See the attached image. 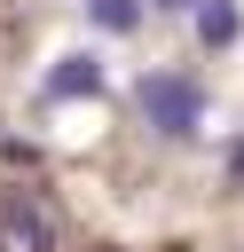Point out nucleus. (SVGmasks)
<instances>
[{"mask_svg":"<svg viewBox=\"0 0 244 252\" xmlns=\"http://www.w3.org/2000/svg\"><path fill=\"white\" fill-rule=\"evenodd\" d=\"M134 102H142V118H150L157 142H189L205 126V79L197 71H142Z\"/></svg>","mask_w":244,"mask_h":252,"instance_id":"obj_1","label":"nucleus"},{"mask_svg":"<svg viewBox=\"0 0 244 252\" xmlns=\"http://www.w3.org/2000/svg\"><path fill=\"white\" fill-rule=\"evenodd\" d=\"M0 252H55V213L39 189H0Z\"/></svg>","mask_w":244,"mask_h":252,"instance_id":"obj_2","label":"nucleus"},{"mask_svg":"<svg viewBox=\"0 0 244 252\" xmlns=\"http://www.w3.org/2000/svg\"><path fill=\"white\" fill-rule=\"evenodd\" d=\"M39 94L47 102H79V94H102V55H55V71L39 79Z\"/></svg>","mask_w":244,"mask_h":252,"instance_id":"obj_3","label":"nucleus"},{"mask_svg":"<svg viewBox=\"0 0 244 252\" xmlns=\"http://www.w3.org/2000/svg\"><path fill=\"white\" fill-rule=\"evenodd\" d=\"M236 32H244V16H236V0H205V8H197V39H205V47H228Z\"/></svg>","mask_w":244,"mask_h":252,"instance_id":"obj_4","label":"nucleus"},{"mask_svg":"<svg viewBox=\"0 0 244 252\" xmlns=\"http://www.w3.org/2000/svg\"><path fill=\"white\" fill-rule=\"evenodd\" d=\"M87 16H94L102 32H134V24L150 16V0H87Z\"/></svg>","mask_w":244,"mask_h":252,"instance_id":"obj_5","label":"nucleus"},{"mask_svg":"<svg viewBox=\"0 0 244 252\" xmlns=\"http://www.w3.org/2000/svg\"><path fill=\"white\" fill-rule=\"evenodd\" d=\"M157 16H181V8H205V0H150Z\"/></svg>","mask_w":244,"mask_h":252,"instance_id":"obj_6","label":"nucleus"},{"mask_svg":"<svg viewBox=\"0 0 244 252\" xmlns=\"http://www.w3.org/2000/svg\"><path fill=\"white\" fill-rule=\"evenodd\" d=\"M228 181H244V142H236V150H228Z\"/></svg>","mask_w":244,"mask_h":252,"instance_id":"obj_7","label":"nucleus"}]
</instances>
